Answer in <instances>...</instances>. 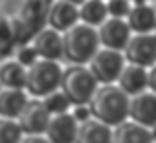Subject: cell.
Here are the masks:
<instances>
[{"label":"cell","mask_w":156,"mask_h":143,"mask_svg":"<svg viewBox=\"0 0 156 143\" xmlns=\"http://www.w3.org/2000/svg\"><path fill=\"white\" fill-rule=\"evenodd\" d=\"M72 117L77 121V122L86 121L87 117H91V112H89L87 103H76V105H74V111H72Z\"/></svg>","instance_id":"obj_24"},{"label":"cell","mask_w":156,"mask_h":143,"mask_svg":"<svg viewBox=\"0 0 156 143\" xmlns=\"http://www.w3.org/2000/svg\"><path fill=\"white\" fill-rule=\"evenodd\" d=\"M70 4H74V5H79L81 2H84V0H69Z\"/></svg>","instance_id":"obj_25"},{"label":"cell","mask_w":156,"mask_h":143,"mask_svg":"<svg viewBox=\"0 0 156 143\" xmlns=\"http://www.w3.org/2000/svg\"><path fill=\"white\" fill-rule=\"evenodd\" d=\"M26 100L28 95L24 93V88H0V117L16 119Z\"/></svg>","instance_id":"obj_17"},{"label":"cell","mask_w":156,"mask_h":143,"mask_svg":"<svg viewBox=\"0 0 156 143\" xmlns=\"http://www.w3.org/2000/svg\"><path fill=\"white\" fill-rule=\"evenodd\" d=\"M60 76H62V67L57 60L38 57L26 69L24 88L33 97H43L58 88Z\"/></svg>","instance_id":"obj_4"},{"label":"cell","mask_w":156,"mask_h":143,"mask_svg":"<svg viewBox=\"0 0 156 143\" xmlns=\"http://www.w3.org/2000/svg\"><path fill=\"white\" fill-rule=\"evenodd\" d=\"M98 42L101 47L113 48V50H122L130 36V28L124 17H112L106 16L100 24H98Z\"/></svg>","instance_id":"obj_7"},{"label":"cell","mask_w":156,"mask_h":143,"mask_svg":"<svg viewBox=\"0 0 156 143\" xmlns=\"http://www.w3.org/2000/svg\"><path fill=\"white\" fill-rule=\"evenodd\" d=\"M98 81L84 64H72L67 69H62L58 88L67 95L72 105L87 103L93 92L96 90Z\"/></svg>","instance_id":"obj_3"},{"label":"cell","mask_w":156,"mask_h":143,"mask_svg":"<svg viewBox=\"0 0 156 143\" xmlns=\"http://www.w3.org/2000/svg\"><path fill=\"white\" fill-rule=\"evenodd\" d=\"M50 112L41 100H26L23 111L16 117L23 134H45Z\"/></svg>","instance_id":"obj_9"},{"label":"cell","mask_w":156,"mask_h":143,"mask_svg":"<svg viewBox=\"0 0 156 143\" xmlns=\"http://www.w3.org/2000/svg\"><path fill=\"white\" fill-rule=\"evenodd\" d=\"M127 117L142 126L154 128L156 124V95L151 90H142L139 93L129 95Z\"/></svg>","instance_id":"obj_8"},{"label":"cell","mask_w":156,"mask_h":143,"mask_svg":"<svg viewBox=\"0 0 156 143\" xmlns=\"http://www.w3.org/2000/svg\"><path fill=\"white\" fill-rule=\"evenodd\" d=\"M98 33L94 26L74 23L62 35V54L72 64H87L91 55L98 50Z\"/></svg>","instance_id":"obj_2"},{"label":"cell","mask_w":156,"mask_h":143,"mask_svg":"<svg viewBox=\"0 0 156 143\" xmlns=\"http://www.w3.org/2000/svg\"><path fill=\"white\" fill-rule=\"evenodd\" d=\"M87 107L93 117L103 121L108 126H115L120 121L127 119L129 95L119 85L103 83L93 92L91 98L87 100Z\"/></svg>","instance_id":"obj_1"},{"label":"cell","mask_w":156,"mask_h":143,"mask_svg":"<svg viewBox=\"0 0 156 143\" xmlns=\"http://www.w3.org/2000/svg\"><path fill=\"white\" fill-rule=\"evenodd\" d=\"M36 59H38V54H36V50L33 48V45L31 47H24V48H21V50L17 52V62L23 64L24 67L31 66Z\"/></svg>","instance_id":"obj_23"},{"label":"cell","mask_w":156,"mask_h":143,"mask_svg":"<svg viewBox=\"0 0 156 143\" xmlns=\"http://www.w3.org/2000/svg\"><path fill=\"white\" fill-rule=\"evenodd\" d=\"M146 74H147V67L127 62V64L122 66V69L117 76V83L127 95H134V93H139L142 90H147Z\"/></svg>","instance_id":"obj_13"},{"label":"cell","mask_w":156,"mask_h":143,"mask_svg":"<svg viewBox=\"0 0 156 143\" xmlns=\"http://www.w3.org/2000/svg\"><path fill=\"white\" fill-rule=\"evenodd\" d=\"M153 140V133L147 126H142L132 119H124L115 124V131H112V141L119 143H147Z\"/></svg>","instance_id":"obj_11"},{"label":"cell","mask_w":156,"mask_h":143,"mask_svg":"<svg viewBox=\"0 0 156 143\" xmlns=\"http://www.w3.org/2000/svg\"><path fill=\"white\" fill-rule=\"evenodd\" d=\"M77 134V121L69 112L50 114L45 128V136L51 143H72Z\"/></svg>","instance_id":"obj_10"},{"label":"cell","mask_w":156,"mask_h":143,"mask_svg":"<svg viewBox=\"0 0 156 143\" xmlns=\"http://www.w3.org/2000/svg\"><path fill=\"white\" fill-rule=\"evenodd\" d=\"M41 102H43V105L46 107V111L50 112V114L67 112L70 109V105H72V103H70V100L67 98V95H65L60 88H57V90H53V92L43 95Z\"/></svg>","instance_id":"obj_20"},{"label":"cell","mask_w":156,"mask_h":143,"mask_svg":"<svg viewBox=\"0 0 156 143\" xmlns=\"http://www.w3.org/2000/svg\"><path fill=\"white\" fill-rule=\"evenodd\" d=\"M87 67L98 83H115L122 66L125 64L122 50H113L106 47H98V50L87 60Z\"/></svg>","instance_id":"obj_5"},{"label":"cell","mask_w":156,"mask_h":143,"mask_svg":"<svg viewBox=\"0 0 156 143\" xmlns=\"http://www.w3.org/2000/svg\"><path fill=\"white\" fill-rule=\"evenodd\" d=\"M26 67L17 60H5L0 64V86L5 88H24Z\"/></svg>","instance_id":"obj_18"},{"label":"cell","mask_w":156,"mask_h":143,"mask_svg":"<svg viewBox=\"0 0 156 143\" xmlns=\"http://www.w3.org/2000/svg\"><path fill=\"white\" fill-rule=\"evenodd\" d=\"M33 48L36 50L38 57L43 59H51L57 60L64 55L62 54V35L60 31L50 28V29H41L33 40Z\"/></svg>","instance_id":"obj_14"},{"label":"cell","mask_w":156,"mask_h":143,"mask_svg":"<svg viewBox=\"0 0 156 143\" xmlns=\"http://www.w3.org/2000/svg\"><path fill=\"white\" fill-rule=\"evenodd\" d=\"M124 59L125 62L151 67L156 62V36L154 33H134L124 45Z\"/></svg>","instance_id":"obj_6"},{"label":"cell","mask_w":156,"mask_h":143,"mask_svg":"<svg viewBox=\"0 0 156 143\" xmlns=\"http://www.w3.org/2000/svg\"><path fill=\"white\" fill-rule=\"evenodd\" d=\"M105 7H106V14L108 16L125 19L129 9H130V2L129 0H106Z\"/></svg>","instance_id":"obj_22"},{"label":"cell","mask_w":156,"mask_h":143,"mask_svg":"<svg viewBox=\"0 0 156 143\" xmlns=\"http://www.w3.org/2000/svg\"><path fill=\"white\" fill-rule=\"evenodd\" d=\"M76 140L83 143H110L112 141V126L105 124L96 117H87L86 121L77 122Z\"/></svg>","instance_id":"obj_12"},{"label":"cell","mask_w":156,"mask_h":143,"mask_svg":"<svg viewBox=\"0 0 156 143\" xmlns=\"http://www.w3.org/2000/svg\"><path fill=\"white\" fill-rule=\"evenodd\" d=\"M77 21V5L70 4L69 0H57L50 7L48 24H50V28L57 29V31H65Z\"/></svg>","instance_id":"obj_15"},{"label":"cell","mask_w":156,"mask_h":143,"mask_svg":"<svg viewBox=\"0 0 156 143\" xmlns=\"http://www.w3.org/2000/svg\"><path fill=\"white\" fill-rule=\"evenodd\" d=\"M130 31L134 33H149L154 29L156 24V16H154V9L151 5L146 4H137L130 7L125 16Z\"/></svg>","instance_id":"obj_16"},{"label":"cell","mask_w":156,"mask_h":143,"mask_svg":"<svg viewBox=\"0 0 156 143\" xmlns=\"http://www.w3.org/2000/svg\"><path fill=\"white\" fill-rule=\"evenodd\" d=\"M0 88H2V86H0Z\"/></svg>","instance_id":"obj_26"},{"label":"cell","mask_w":156,"mask_h":143,"mask_svg":"<svg viewBox=\"0 0 156 143\" xmlns=\"http://www.w3.org/2000/svg\"><path fill=\"white\" fill-rule=\"evenodd\" d=\"M23 138V131L17 121L10 117H0V143H17Z\"/></svg>","instance_id":"obj_21"},{"label":"cell","mask_w":156,"mask_h":143,"mask_svg":"<svg viewBox=\"0 0 156 143\" xmlns=\"http://www.w3.org/2000/svg\"><path fill=\"white\" fill-rule=\"evenodd\" d=\"M108 14H106L105 0H84L77 7L79 21L84 24H89V26H94V28Z\"/></svg>","instance_id":"obj_19"}]
</instances>
